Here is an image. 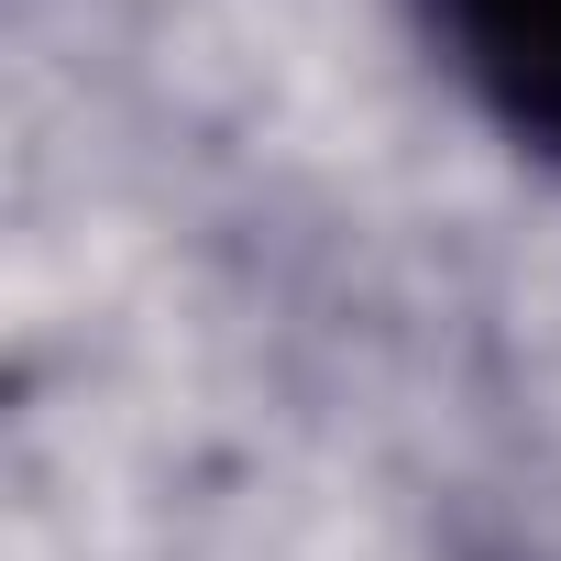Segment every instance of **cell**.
<instances>
[{
  "label": "cell",
  "instance_id": "6da1fadb",
  "mask_svg": "<svg viewBox=\"0 0 561 561\" xmlns=\"http://www.w3.org/2000/svg\"><path fill=\"white\" fill-rule=\"evenodd\" d=\"M462 67L539 133H561V0H451Z\"/></svg>",
  "mask_w": 561,
  "mask_h": 561
}]
</instances>
